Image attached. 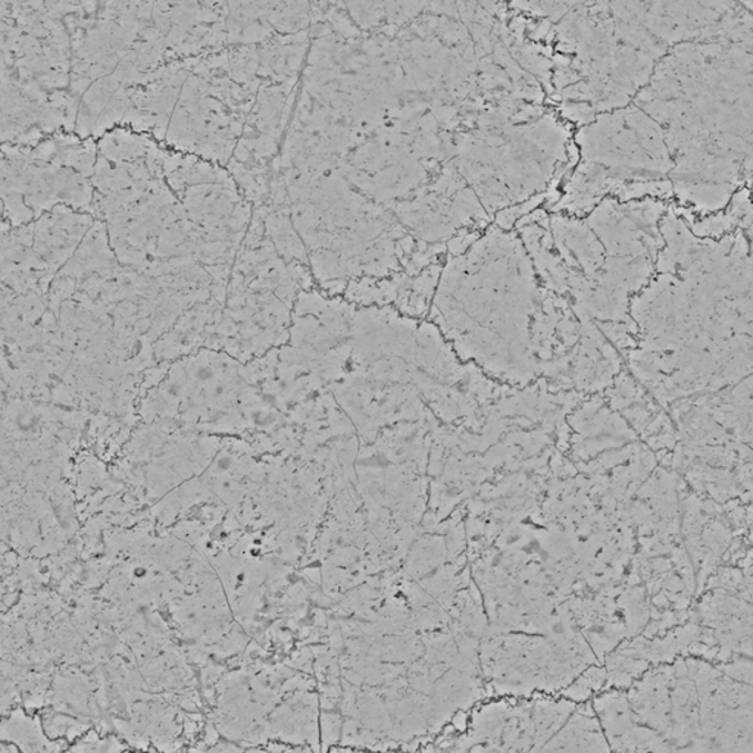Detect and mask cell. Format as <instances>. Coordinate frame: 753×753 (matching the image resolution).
Segmentation results:
<instances>
[{"mask_svg":"<svg viewBox=\"0 0 753 753\" xmlns=\"http://www.w3.org/2000/svg\"><path fill=\"white\" fill-rule=\"evenodd\" d=\"M404 239L405 232L402 231V228L398 226V224H396L395 220H390V218L387 217L385 212V236H383L382 244L378 245L382 249L374 248L373 252L374 258H376L378 278H385L380 262H378V258H380L378 255H382V258L385 259L386 266L389 267L390 271H395V267L392 266V262L389 259H387V257H389L392 261L396 264V266L400 267V244ZM369 268H371V262H369ZM310 269H313L314 277L317 278L319 287L326 291H330V294H341V291L348 287V280H339V278L324 276L323 273H319L318 269H315L313 266H310ZM365 269H367V264H365V267L360 269L359 274H365ZM358 276L354 277V281L356 278H359ZM369 276H371V269H369Z\"/></svg>","mask_w":753,"mask_h":753,"instance_id":"obj_1","label":"cell"}]
</instances>
